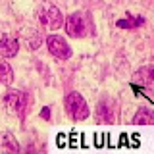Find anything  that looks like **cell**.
Segmentation results:
<instances>
[{
  "label": "cell",
  "mask_w": 154,
  "mask_h": 154,
  "mask_svg": "<svg viewBox=\"0 0 154 154\" xmlns=\"http://www.w3.org/2000/svg\"><path fill=\"white\" fill-rule=\"evenodd\" d=\"M135 83H139L144 89H154V67L152 66H144L139 71H135Z\"/></svg>",
  "instance_id": "52a82bcc"
},
{
  "label": "cell",
  "mask_w": 154,
  "mask_h": 154,
  "mask_svg": "<svg viewBox=\"0 0 154 154\" xmlns=\"http://www.w3.org/2000/svg\"><path fill=\"white\" fill-rule=\"evenodd\" d=\"M46 46H48V50H50V54L56 56L58 60H67V58L71 56L69 45H67L62 37H58V35H50V37H48L46 38Z\"/></svg>",
  "instance_id": "277c9868"
},
{
  "label": "cell",
  "mask_w": 154,
  "mask_h": 154,
  "mask_svg": "<svg viewBox=\"0 0 154 154\" xmlns=\"http://www.w3.org/2000/svg\"><path fill=\"white\" fill-rule=\"evenodd\" d=\"M41 118H45V119L50 118V108H42L41 110Z\"/></svg>",
  "instance_id": "5bb4252c"
},
{
  "label": "cell",
  "mask_w": 154,
  "mask_h": 154,
  "mask_svg": "<svg viewBox=\"0 0 154 154\" xmlns=\"http://www.w3.org/2000/svg\"><path fill=\"white\" fill-rule=\"evenodd\" d=\"M23 41H25V46L29 50H37V48L42 45V38H41L37 29H25V31H23Z\"/></svg>",
  "instance_id": "9c48e42d"
},
{
  "label": "cell",
  "mask_w": 154,
  "mask_h": 154,
  "mask_svg": "<svg viewBox=\"0 0 154 154\" xmlns=\"http://www.w3.org/2000/svg\"><path fill=\"white\" fill-rule=\"evenodd\" d=\"M96 119L98 123H114L116 116H114V108H110V102H100L96 108Z\"/></svg>",
  "instance_id": "ba28073f"
},
{
  "label": "cell",
  "mask_w": 154,
  "mask_h": 154,
  "mask_svg": "<svg viewBox=\"0 0 154 154\" xmlns=\"http://www.w3.org/2000/svg\"><path fill=\"white\" fill-rule=\"evenodd\" d=\"M118 27L127 29V27H131V23H129V21H125V19H119V21H118Z\"/></svg>",
  "instance_id": "4fadbf2b"
},
{
  "label": "cell",
  "mask_w": 154,
  "mask_h": 154,
  "mask_svg": "<svg viewBox=\"0 0 154 154\" xmlns=\"http://www.w3.org/2000/svg\"><path fill=\"white\" fill-rule=\"evenodd\" d=\"M25 94L21 93V91L17 89H10L6 96H4V104H6V108L10 110V112L14 114H21L23 108H25Z\"/></svg>",
  "instance_id": "5b68a950"
},
{
  "label": "cell",
  "mask_w": 154,
  "mask_h": 154,
  "mask_svg": "<svg viewBox=\"0 0 154 154\" xmlns=\"http://www.w3.org/2000/svg\"><path fill=\"white\" fill-rule=\"evenodd\" d=\"M38 19L46 29H58L62 27V12L58 10L54 4H42L38 10Z\"/></svg>",
  "instance_id": "3957f363"
},
{
  "label": "cell",
  "mask_w": 154,
  "mask_h": 154,
  "mask_svg": "<svg viewBox=\"0 0 154 154\" xmlns=\"http://www.w3.org/2000/svg\"><path fill=\"white\" fill-rule=\"evenodd\" d=\"M12 81H14V71H12V67H10V64L0 62V83L10 85Z\"/></svg>",
  "instance_id": "8fae6325"
},
{
  "label": "cell",
  "mask_w": 154,
  "mask_h": 154,
  "mask_svg": "<svg viewBox=\"0 0 154 154\" xmlns=\"http://www.w3.org/2000/svg\"><path fill=\"white\" fill-rule=\"evenodd\" d=\"M66 108H67V112H69V116L73 119H77V122H83V119H87L89 114H91L85 98L79 93H69L66 96Z\"/></svg>",
  "instance_id": "7a4b0ae2"
},
{
  "label": "cell",
  "mask_w": 154,
  "mask_h": 154,
  "mask_svg": "<svg viewBox=\"0 0 154 154\" xmlns=\"http://www.w3.org/2000/svg\"><path fill=\"white\" fill-rule=\"evenodd\" d=\"M19 50V42L16 37L8 35V33H0V56L4 58H12L16 56Z\"/></svg>",
  "instance_id": "8992f818"
},
{
  "label": "cell",
  "mask_w": 154,
  "mask_h": 154,
  "mask_svg": "<svg viewBox=\"0 0 154 154\" xmlns=\"http://www.w3.org/2000/svg\"><path fill=\"white\" fill-rule=\"evenodd\" d=\"M133 123L135 125H150V123H154V112L148 110V108H141L137 114H135Z\"/></svg>",
  "instance_id": "30bf717a"
},
{
  "label": "cell",
  "mask_w": 154,
  "mask_h": 154,
  "mask_svg": "<svg viewBox=\"0 0 154 154\" xmlns=\"http://www.w3.org/2000/svg\"><path fill=\"white\" fill-rule=\"evenodd\" d=\"M66 31L69 37L73 38H81L89 33H94V25L93 21L89 19L87 14H81V12H75L71 16H67L66 19Z\"/></svg>",
  "instance_id": "6da1fadb"
},
{
  "label": "cell",
  "mask_w": 154,
  "mask_h": 154,
  "mask_svg": "<svg viewBox=\"0 0 154 154\" xmlns=\"http://www.w3.org/2000/svg\"><path fill=\"white\" fill-rule=\"evenodd\" d=\"M0 148H10V150H19L17 141L10 133H0Z\"/></svg>",
  "instance_id": "7c38bea8"
}]
</instances>
